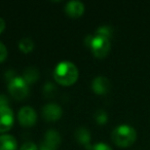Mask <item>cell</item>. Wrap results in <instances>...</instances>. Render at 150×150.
<instances>
[{
    "label": "cell",
    "mask_w": 150,
    "mask_h": 150,
    "mask_svg": "<svg viewBox=\"0 0 150 150\" xmlns=\"http://www.w3.org/2000/svg\"><path fill=\"white\" fill-rule=\"evenodd\" d=\"M79 72L74 63L63 61L56 65L54 70V78L59 84L70 86L77 81Z\"/></svg>",
    "instance_id": "obj_1"
},
{
    "label": "cell",
    "mask_w": 150,
    "mask_h": 150,
    "mask_svg": "<svg viewBox=\"0 0 150 150\" xmlns=\"http://www.w3.org/2000/svg\"><path fill=\"white\" fill-rule=\"evenodd\" d=\"M111 139L116 146L127 148L132 146L137 139V132L129 125H120L112 131Z\"/></svg>",
    "instance_id": "obj_2"
},
{
    "label": "cell",
    "mask_w": 150,
    "mask_h": 150,
    "mask_svg": "<svg viewBox=\"0 0 150 150\" xmlns=\"http://www.w3.org/2000/svg\"><path fill=\"white\" fill-rule=\"evenodd\" d=\"M29 84L25 81L23 77L16 76L13 80L7 83V90L11 97L17 100H24L29 95Z\"/></svg>",
    "instance_id": "obj_3"
},
{
    "label": "cell",
    "mask_w": 150,
    "mask_h": 150,
    "mask_svg": "<svg viewBox=\"0 0 150 150\" xmlns=\"http://www.w3.org/2000/svg\"><path fill=\"white\" fill-rule=\"evenodd\" d=\"M88 47L91 48L93 54L96 58L103 59L109 54L111 48L110 39L107 38L99 37V36H93V39L91 41V44Z\"/></svg>",
    "instance_id": "obj_4"
},
{
    "label": "cell",
    "mask_w": 150,
    "mask_h": 150,
    "mask_svg": "<svg viewBox=\"0 0 150 150\" xmlns=\"http://www.w3.org/2000/svg\"><path fill=\"white\" fill-rule=\"evenodd\" d=\"M18 120L22 127H33L37 121V113L35 109L29 105L22 107L18 112Z\"/></svg>",
    "instance_id": "obj_5"
},
{
    "label": "cell",
    "mask_w": 150,
    "mask_h": 150,
    "mask_svg": "<svg viewBox=\"0 0 150 150\" xmlns=\"http://www.w3.org/2000/svg\"><path fill=\"white\" fill-rule=\"evenodd\" d=\"M15 122V115L11 107L0 108V134H6L13 127Z\"/></svg>",
    "instance_id": "obj_6"
},
{
    "label": "cell",
    "mask_w": 150,
    "mask_h": 150,
    "mask_svg": "<svg viewBox=\"0 0 150 150\" xmlns=\"http://www.w3.org/2000/svg\"><path fill=\"white\" fill-rule=\"evenodd\" d=\"M42 117L46 121H57L62 117L63 110L61 106L56 103H48L42 107Z\"/></svg>",
    "instance_id": "obj_7"
},
{
    "label": "cell",
    "mask_w": 150,
    "mask_h": 150,
    "mask_svg": "<svg viewBox=\"0 0 150 150\" xmlns=\"http://www.w3.org/2000/svg\"><path fill=\"white\" fill-rule=\"evenodd\" d=\"M61 135L56 129H48L44 135V141L41 145V148H45L48 150H56L57 147L61 143Z\"/></svg>",
    "instance_id": "obj_8"
},
{
    "label": "cell",
    "mask_w": 150,
    "mask_h": 150,
    "mask_svg": "<svg viewBox=\"0 0 150 150\" xmlns=\"http://www.w3.org/2000/svg\"><path fill=\"white\" fill-rule=\"evenodd\" d=\"M65 13L67 16L73 19H77L80 18L84 13V4L81 1L78 0H71L68 1L65 5Z\"/></svg>",
    "instance_id": "obj_9"
},
{
    "label": "cell",
    "mask_w": 150,
    "mask_h": 150,
    "mask_svg": "<svg viewBox=\"0 0 150 150\" xmlns=\"http://www.w3.org/2000/svg\"><path fill=\"white\" fill-rule=\"evenodd\" d=\"M92 90L97 95H106L110 91V81L105 76H97L92 81Z\"/></svg>",
    "instance_id": "obj_10"
},
{
    "label": "cell",
    "mask_w": 150,
    "mask_h": 150,
    "mask_svg": "<svg viewBox=\"0 0 150 150\" xmlns=\"http://www.w3.org/2000/svg\"><path fill=\"white\" fill-rule=\"evenodd\" d=\"M18 142L13 135L1 134L0 135V150H17Z\"/></svg>",
    "instance_id": "obj_11"
},
{
    "label": "cell",
    "mask_w": 150,
    "mask_h": 150,
    "mask_svg": "<svg viewBox=\"0 0 150 150\" xmlns=\"http://www.w3.org/2000/svg\"><path fill=\"white\" fill-rule=\"evenodd\" d=\"M75 139L79 144L84 145L86 148H90V142L92 140V136L91 133L86 127H78L76 131H75Z\"/></svg>",
    "instance_id": "obj_12"
},
{
    "label": "cell",
    "mask_w": 150,
    "mask_h": 150,
    "mask_svg": "<svg viewBox=\"0 0 150 150\" xmlns=\"http://www.w3.org/2000/svg\"><path fill=\"white\" fill-rule=\"evenodd\" d=\"M22 77H23L24 79H25V81L30 86V84L35 83L38 80V78H39V72H38V70L35 67L30 66V67H27V68L24 70L23 76H22Z\"/></svg>",
    "instance_id": "obj_13"
},
{
    "label": "cell",
    "mask_w": 150,
    "mask_h": 150,
    "mask_svg": "<svg viewBox=\"0 0 150 150\" xmlns=\"http://www.w3.org/2000/svg\"><path fill=\"white\" fill-rule=\"evenodd\" d=\"M19 48L24 54H29L34 50V41L31 38H22L19 41Z\"/></svg>",
    "instance_id": "obj_14"
},
{
    "label": "cell",
    "mask_w": 150,
    "mask_h": 150,
    "mask_svg": "<svg viewBox=\"0 0 150 150\" xmlns=\"http://www.w3.org/2000/svg\"><path fill=\"white\" fill-rule=\"evenodd\" d=\"M96 36L99 37H103V38H107V39H110V37L112 36V29H111L109 26H101L97 29L96 31Z\"/></svg>",
    "instance_id": "obj_15"
},
{
    "label": "cell",
    "mask_w": 150,
    "mask_h": 150,
    "mask_svg": "<svg viewBox=\"0 0 150 150\" xmlns=\"http://www.w3.org/2000/svg\"><path fill=\"white\" fill-rule=\"evenodd\" d=\"M56 93H57L56 86H54L52 83H50V82H47V83L44 86V88H43L44 96L50 98V97H54V95H56Z\"/></svg>",
    "instance_id": "obj_16"
},
{
    "label": "cell",
    "mask_w": 150,
    "mask_h": 150,
    "mask_svg": "<svg viewBox=\"0 0 150 150\" xmlns=\"http://www.w3.org/2000/svg\"><path fill=\"white\" fill-rule=\"evenodd\" d=\"M95 117H96V121L98 122V125H105V123L108 121V115L103 110H99Z\"/></svg>",
    "instance_id": "obj_17"
},
{
    "label": "cell",
    "mask_w": 150,
    "mask_h": 150,
    "mask_svg": "<svg viewBox=\"0 0 150 150\" xmlns=\"http://www.w3.org/2000/svg\"><path fill=\"white\" fill-rule=\"evenodd\" d=\"M88 150H112V148L108 144L100 142V143H96L94 145H92L88 148Z\"/></svg>",
    "instance_id": "obj_18"
},
{
    "label": "cell",
    "mask_w": 150,
    "mask_h": 150,
    "mask_svg": "<svg viewBox=\"0 0 150 150\" xmlns=\"http://www.w3.org/2000/svg\"><path fill=\"white\" fill-rule=\"evenodd\" d=\"M7 48L5 46V44H3L2 42L0 41V63L3 62L5 59L7 58Z\"/></svg>",
    "instance_id": "obj_19"
},
{
    "label": "cell",
    "mask_w": 150,
    "mask_h": 150,
    "mask_svg": "<svg viewBox=\"0 0 150 150\" xmlns=\"http://www.w3.org/2000/svg\"><path fill=\"white\" fill-rule=\"evenodd\" d=\"M20 150H38L37 146L33 142H26L21 146Z\"/></svg>",
    "instance_id": "obj_20"
},
{
    "label": "cell",
    "mask_w": 150,
    "mask_h": 150,
    "mask_svg": "<svg viewBox=\"0 0 150 150\" xmlns=\"http://www.w3.org/2000/svg\"><path fill=\"white\" fill-rule=\"evenodd\" d=\"M1 107H9V100L5 95H0V108Z\"/></svg>",
    "instance_id": "obj_21"
},
{
    "label": "cell",
    "mask_w": 150,
    "mask_h": 150,
    "mask_svg": "<svg viewBox=\"0 0 150 150\" xmlns=\"http://www.w3.org/2000/svg\"><path fill=\"white\" fill-rule=\"evenodd\" d=\"M5 26H6V24H5V21L2 19V18H0V34L2 33V32L5 30Z\"/></svg>",
    "instance_id": "obj_22"
},
{
    "label": "cell",
    "mask_w": 150,
    "mask_h": 150,
    "mask_svg": "<svg viewBox=\"0 0 150 150\" xmlns=\"http://www.w3.org/2000/svg\"><path fill=\"white\" fill-rule=\"evenodd\" d=\"M40 150H48V149H45V148H40Z\"/></svg>",
    "instance_id": "obj_23"
}]
</instances>
